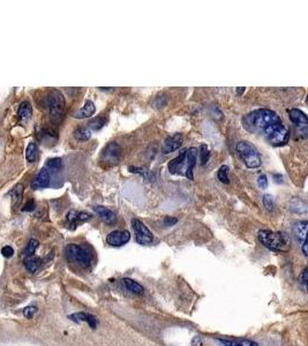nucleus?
<instances>
[{
	"label": "nucleus",
	"instance_id": "1",
	"mask_svg": "<svg viewBox=\"0 0 308 346\" xmlns=\"http://www.w3.org/2000/svg\"><path fill=\"white\" fill-rule=\"evenodd\" d=\"M280 121H282V119L275 111L269 109H259L245 116L244 119H242V125L251 133L262 134L269 126L280 123Z\"/></svg>",
	"mask_w": 308,
	"mask_h": 346
},
{
	"label": "nucleus",
	"instance_id": "2",
	"mask_svg": "<svg viewBox=\"0 0 308 346\" xmlns=\"http://www.w3.org/2000/svg\"><path fill=\"white\" fill-rule=\"evenodd\" d=\"M239 157L245 163L248 169H258L262 164L261 155L255 145H253L248 141H240L235 145Z\"/></svg>",
	"mask_w": 308,
	"mask_h": 346
},
{
	"label": "nucleus",
	"instance_id": "3",
	"mask_svg": "<svg viewBox=\"0 0 308 346\" xmlns=\"http://www.w3.org/2000/svg\"><path fill=\"white\" fill-rule=\"evenodd\" d=\"M259 241L264 247L272 249V251H283L287 246V239L280 232H275L270 230H261L258 233Z\"/></svg>",
	"mask_w": 308,
	"mask_h": 346
},
{
	"label": "nucleus",
	"instance_id": "4",
	"mask_svg": "<svg viewBox=\"0 0 308 346\" xmlns=\"http://www.w3.org/2000/svg\"><path fill=\"white\" fill-rule=\"evenodd\" d=\"M65 256L68 261L74 262L80 266H82V268L89 266L90 263L92 261V255L91 253L88 251V248L74 244L66 246Z\"/></svg>",
	"mask_w": 308,
	"mask_h": 346
},
{
	"label": "nucleus",
	"instance_id": "5",
	"mask_svg": "<svg viewBox=\"0 0 308 346\" xmlns=\"http://www.w3.org/2000/svg\"><path fill=\"white\" fill-rule=\"evenodd\" d=\"M262 134L263 136L265 137V140L268 141L270 144L275 145V147L284 145L287 143V141H289L290 138V130L284 126L283 121L269 126Z\"/></svg>",
	"mask_w": 308,
	"mask_h": 346
},
{
	"label": "nucleus",
	"instance_id": "6",
	"mask_svg": "<svg viewBox=\"0 0 308 346\" xmlns=\"http://www.w3.org/2000/svg\"><path fill=\"white\" fill-rule=\"evenodd\" d=\"M46 103L51 120L53 121V123L60 121L65 110L64 95H62L59 90H52V91L48 93Z\"/></svg>",
	"mask_w": 308,
	"mask_h": 346
},
{
	"label": "nucleus",
	"instance_id": "7",
	"mask_svg": "<svg viewBox=\"0 0 308 346\" xmlns=\"http://www.w3.org/2000/svg\"><path fill=\"white\" fill-rule=\"evenodd\" d=\"M132 225H133L134 227L135 235H136L135 238H136V241L138 244L141 245L151 244L152 240H154V235H152L151 232L149 231V228L145 226L140 219H136V218L132 219Z\"/></svg>",
	"mask_w": 308,
	"mask_h": 346
},
{
	"label": "nucleus",
	"instance_id": "8",
	"mask_svg": "<svg viewBox=\"0 0 308 346\" xmlns=\"http://www.w3.org/2000/svg\"><path fill=\"white\" fill-rule=\"evenodd\" d=\"M131 239V233L128 231H113L106 237V242L113 247H120L127 244Z\"/></svg>",
	"mask_w": 308,
	"mask_h": 346
},
{
	"label": "nucleus",
	"instance_id": "9",
	"mask_svg": "<svg viewBox=\"0 0 308 346\" xmlns=\"http://www.w3.org/2000/svg\"><path fill=\"white\" fill-rule=\"evenodd\" d=\"M186 170V150L182 151L178 157L173 158L169 163V171L172 174H181L185 175Z\"/></svg>",
	"mask_w": 308,
	"mask_h": 346
},
{
	"label": "nucleus",
	"instance_id": "10",
	"mask_svg": "<svg viewBox=\"0 0 308 346\" xmlns=\"http://www.w3.org/2000/svg\"><path fill=\"white\" fill-rule=\"evenodd\" d=\"M197 155H199V150L196 148H189L186 150V170H185V176L188 178V180H193V169L196 165L197 161Z\"/></svg>",
	"mask_w": 308,
	"mask_h": 346
},
{
	"label": "nucleus",
	"instance_id": "11",
	"mask_svg": "<svg viewBox=\"0 0 308 346\" xmlns=\"http://www.w3.org/2000/svg\"><path fill=\"white\" fill-rule=\"evenodd\" d=\"M183 142V137L181 134H173L171 136L166 137V140L164 141V144H163V154L168 155L170 152H173L181 147Z\"/></svg>",
	"mask_w": 308,
	"mask_h": 346
},
{
	"label": "nucleus",
	"instance_id": "12",
	"mask_svg": "<svg viewBox=\"0 0 308 346\" xmlns=\"http://www.w3.org/2000/svg\"><path fill=\"white\" fill-rule=\"evenodd\" d=\"M121 154V149L119 147V144L116 143V142H111L104 148L103 150V158L104 161L109 162V163H117L120 158Z\"/></svg>",
	"mask_w": 308,
	"mask_h": 346
},
{
	"label": "nucleus",
	"instance_id": "13",
	"mask_svg": "<svg viewBox=\"0 0 308 346\" xmlns=\"http://www.w3.org/2000/svg\"><path fill=\"white\" fill-rule=\"evenodd\" d=\"M90 217L91 216L87 213H78V211L75 210H71L67 214V216H66V220H67L68 226L71 227L72 230H74L79 224L83 223V221L89 220Z\"/></svg>",
	"mask_w": 308,
	"mask_h": 346
},
{
	"label": "nucleus",
	"instance_id": "14",
	"mask_svg": "<svg viewBox=\"0 0 308 346\" xmlns=\"http://www.w3.org/2000/svg\"><path fill=\"white\" fill-rule=\"evenodd\" d=\"M48 185H50V173H48L47 169L44 168L38 172L36 178L33 180L31 187H33L34 189H41L45 188V187H47Z\"/></svg>",
	"mask_w": 308,
	"mask_h": 346
},
{
	"label": "nucleus",
	"instance_id": "15",
	"mask_svg": "<svg viewBox=\"0 0 308 346\" xmlns=\"http://www.w3.org/2000/svg\"><path fill=\"white\" fill-rule=\"evenodd\" d=\"M289 117L293 124H296L297 126L299 127H303L304 130H306L307 125H308V119H307V116L303 112V111L298 109H291L289 110Z\"/></svg>",
	"mask_w": 308,
	"mask_h": 346
},
{
	"label": "nucleus",
	"instance_id": "16",
	"mask_svg": "<svg viewBox=\"0 0 308 346\" xmlns=\"http://www.w3.org/2000/svg\"><path fill=\"white\" fill-rule=\"evenodd\" d=\"M93 210H95V213L100 217V219H102L103 221H105L106 224L111 225V224H114L117 221L116 214H114L112 210L107 209V208H105V207L96 206L95 208H93Z\"/></svg>",
	"mask_w": 308,
	"mask_h": 346
},
{
	"label": "nucleus",
	"instance_id": "17",
	"mask_svg": "<svg viewBox=\"0 0 308 346\" xmlns=\"http://www.w3.org/2000/svg\"><path fill=\"white\" fill-rule=\"evenodd\" d=\"M95 111H96L95 104H93L91 100H86L85 105H83L78 112H75L73 117L76 118V119H85V118L91 117L92 114L95 113Z\"/></svg>",
	"mask_w": 308,
	"mask_h": 346
},
{
	"label": "nucleus",
	"instance_id": "18",
	"mask_svg": "<svg viewBox=\"0 0 308 346\" xmlns=\"http://www.w3.org/2000/svg\"><path fill=\"white\" fill-rule=\"evenodd\" d=\"M69 318L75 322H87L90 328L95 329L97 327V318L91 314L88 313H76L69 316Z\"/></svg>",
	"mask_w": 308,
	"mask_h": 346
},
{
	"label": "nucleus",
	"instance_id": "19",
	"mask_svg": "<svg viewBox=\"0 0 308 346\" xmlns=\"http://www.w3.org/2000/svg\"><path fill=\"white\" fill-rule=\"evenodd\" d=\"M307 225H308L307 221L303 220V221H299V223H297L296 225H294V227H293L294 234L297 235V238L299 239V241H301V244H305V242H307L306 241V239H307Z\"/></svg>",
	"mask_w": 308,
	"mask_h": 346
},
{
	"label": "nucleus",
	"instance_id": "20",
	"mask_svg": "<svg viewBox=\"0 0 308 346\" xmlns=\"http://www.w3.org/2000/svg\"><path fill=\"white\" fill-rule=\"evenodd\" d=\"M123 283L125 284V286H126V289L128 291H131L132 293H135V294H142L143 293V286L140 285L137 282H135V280L133 279H131V278H124L123 279Z\"/></svg>",
	"mask_w": 308,
	"mask_h": 346
},
{
	"label": "nucleus",
	"instance_id": "21",
	"mask_svg": "<svg viewBox=\"0 0 308 346\" xmlns=\"http://www.w3.org/2000/svg\"><path fill=\"white\" fill-rule=\"evenodd\" d=\"M17 114L22 120L30 119L31 114H33V107H31L29 102H22L20 104L19 110H17Z\"/></svg>",
	"mask_w": 308,
	"mask_h": 346
},
{
	"label": "nucleus",
	"instance_id": "22",
	"mask_svg": "<svg viewBox=\"0 0 308 346\" xmlns=\"http://www.w3.org/2000/svg\"><path fill=\"white\" fill-rule=\"evenodd\" d=\"M24 263H26L27 269L29 270L30 272H35L38 268H40L42 261L40 258H36V256L31 255V256H27L26 260H24Z\"/></svg>",
	"mask_w": 308,
	"mask_h": 346
},
{
	"label": "nucleus",
	"instance_id": "23",
	"mask_svg": "<svg viewBox=\"0 0 308 346\" xmlns=\"http://www.w3.org/2000/svg\"><path fill=\"white\" fill-rule=\"evenodd\" d=\"M37 145L34 142H30L26 149V158L29 163H34L37 158Z\"/></svg>",
	"mask_w": 308,
	"mask_h": 346
},
{
	"label": "nucleus",
	"instance_id": "24",
	"mask_svg": "<svg viewBox=\"0 0 308 346\" xmlns=\"http://www.w3.org/2000/svg\"><path fill=\"white\" fill-rule=\"evenodd\" d=\"M10 195H12V197H13L14 207L19 206L20 202H21V199H22V195H23V186L21 185V183L16 185L15 187H14V189L12 190V192H10Z\"/></svg>",
	"mask_w": 308,
	"mask_h": 346
},
{
	"label": "nucleus",
	"instance_id": "25",
	"mask_svg": "<svg viewBox=\"0 0 308 346\" xmlns=\"http://www.w3.org/2000/svg\"><path fill=\"white\" fill-rule=\"evenodd\" d=\"M105 123H106V118L104 116H98V117L93 118L92 120H90L88 126H89L90 130H99L100 128L104 127Z\"/></svg>",
	"mask_w": 308,
	"mask_h": 346
},
{
	"label": "nucleus",
	"instance_id": "26",
	"mask_svg": "<svg viewBox=\"0 0 308 346\" xmlns=\"http://www.w3.org/2000/svg\"><path fill=\"white\" fill-rule=\"evenodd\" d=\"M74 136L79 141H87L91 136V131L87 127H80L74 131Z\"/></svg>",
	"mask_w": 308,
	"mask_h": 346
},
{
	"label": "nucleus",
	"instance_id": "27",
	"mask_svg": "<svg viewBox=\"0 0 308 346\" xmlns=\"http://www.w3.org/2000/svg\"><path fill=\"white\" fill-rule=\"evenodd\" d=\"M199 156H200L201 165H206L208 161H209V157H210V151H209V148H208L207 144L203 143V144L200 145Z\"/></svg>",
	"mask_w": 308,
	"mask_h": 346
},
{
	"label": "nucleus",
	"instance_id": "28",
	"mask_svg": "<svg viewBox=\"0 0 308 346\" xmlns=\"http://www.w3.org/2000/svg\"><path fill=\"white\" fill-rule=\"evenodd\" d=\"M217 178L220 182L223 183H228L230 180H228V166L226 165H221L220 170L217 172Z\"/></svg>",
	"mask_w": 308,
	"mask_h": 346
},
{
	"label": "nucleus",
	"instance_id": "29",
	"mask_svg": "<svg viewBox=\"0 0 308 346\" xmlns=\"http://www.w3.org/2000/svg\"><path fill=\"white\" fill-rule=\"evenodd\" d=\"M62 163L60 158H51L46 162V166L45 169H50L52 171H59L61 169Z\"/></svg>",
	"mask_w": 308,
	"mask_h": 346
},
{
	"label": "nucleus",
	"instance_id": "30",
	"mask_svg": "<svg viewBox=\"0 0 308 346\" xmlns=\"http://www.w3.org/2000/svg\"><path fill=\"white\" fill-rule=\"evenodd\" d=\"M38 247V241L35 240V239H31L29 241V244H28L26 251H24V256H31L35 254V251H36Z\"/></svg>",
	"mask_w": 308,
	"mask_h": 346
},
{
	"label": "nucleus",
	"instance_id": "31",
	"mask_svg": "<svg viewBox=\"0 0 308 346\" xmlns=\"http://www.w3.org/2000/svg\"><path fill=\"white\" fill-rule=\"evenodd\" d=\"M224 346H258V344L251 341H241V342H224Z\"/></svg>",
	"mask_w": 308,
	"mask_h": 346
},
{
	"label": "nucleus",
	"instance_id": "32",
	"mask_svg": "<svg viewBox=\"0 0 308 346\" xmlns=\"http://www.w3.org/2000/svg\"><path fill=\"white\" fill-rule=\"evenodd\" d=\"M262 201H263V204H264V207L268 210H272L273 207H275V203H273V197L271 195H269V194L263 195Z\"/></svg>",
	"mask_w": 308,
	"mask_h": 346
},
{
	"label": "nucleus",
	"instance_id": "33",
	"mask_svg": "<svg viewBox=\"0 0 308 346\" xmlns=\"http://www.w3.org/2000/svg\"><path fill=\"white\" fill-rule=\"evenodd\" d=\"M258 185H259L260 188H262V189H265L266 187H268V178H266V175H264V174L259 175Z\"/></svg>",
	"mask_w": 308,
	"mask_h": 346
},
{
	"label": "nucleus",
	"instance_id": "34",
	"mask_svg": "<svg viewBox=\"0 0 308 346\" xmlns=\"http://www.w3.org/2000/svg\"><path fill=\"white\" fill-rule=\"evenodd\" d=\"M37 311V308L35 307V306H30V307H27V308H24V310H23V315L26 316L27 318H31L35 315V313Z\"/></svg>",
	"mask_w": 308,
	"mask_h": 346
},
{
	"label": "nucleus",
	"instance_id": "35",
	"mask_svg": "<svg viewBox=\"0 0 308 346\" xmlns=\"http://www.w3.org/2000/svg\"><path fill=\"white\" fill-rule=\"evenodd\" d=\"M1 254L5 256V258H10V256H13L14 254V249L10 247V246H5V247H2L1 249Z\"/></svg>",
	"mask_w": 308,
	"mask_h": 346
},
{
	"label": "nucleus",
	"instance_id": "36",
	"mask_svg": "<svg viewBox=\"0 0 308 346\" xmlns=\"http://www.w3.org/2000/svg\"><path fill=\"white\" fill-rule=\"evenodd\" d=\"M176 218H172V217H166L165 218V225L166 226H172V225H175L176 223Z\"/></svg>",
	"mask_w": 308,
	"mask_h": 346
},
{
	"label": "nucleus",
	"instance_id": "37",
	"mask_svg": "<svg viewBox=\"0 0 308 346\" xmlns=\"http://www.w3.org/2000/svg\"><path fill=\"white\" fill-rule=\"evenodd\" d=\"M307 269H305L304 270V272H303V276H301V280H303V284L305 286H306V284H307Z\"/></svg>",
	"mask_w": 308,
	"mask_h": 346
},
{
	"label": "nucleus",
	"instance_id": "38",
	"mask_svg": "<svg viewBox=\"0 0 308 346\" xmlns=\"http://www.w3.org/2000/svg\"><path fill=\"white\" fill-rule=\"evenodd\" d=\"M301 246H303V253H304V255H305V256H307V255H308V252H307V242H305V244H301Z\"/></svg>",
	"mask_w": 308,
	"mask_h": 346
},
{
	"label": "nucleus",
	"instance_id": "39",
	"mask_svg": "<svg viewBox=\"0 0 308 346\" xmlns=\"http://www.w3.org/2000/svg\"><path fill=\"white\" fill-rule=\"evenodd\" d=\"M237 92H238V95H241V93L245 92V88H242V86H239V88H237Z\"/></svg>",
	"mask_w": 308,
	"mask_h": 346
}]
</instances>
